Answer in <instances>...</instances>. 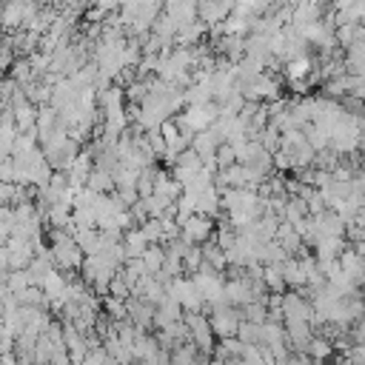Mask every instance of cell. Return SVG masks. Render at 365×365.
I'll return each instance as SVG.
<instances>
[{
  "label": "cell",
  "instance_id": "cell-3",
  "mask_svg": "<svg viewBox=\"0 0 365 365\" xmlns=\"http://www.w3.org/2000/svg\"><path fill=\"white\" fill-rule=\"evenodd\" d=\"M308 348H311V356H328L331 354V342H325V339H308Z\"/></svg>",
  "mask_w": 365,
  "mask_h": 365
},
{
  "label": "cell",
  "instance_id": "cell-4",
  "mask_svg": "<svg viewBox=\"0 0 365 365\" xmlns=\"http://www.w3.org/2000/svg\"><path fill=\"white\" fill-rule=\"evenodd\" d=\"M354 336H356V342H365V311L356 317V328H354Z\"/></svg>",
  "mask_w": 365,
  "mask_h": 365
},
{
  "label": "cell",
  "instance_id": "cell-2",
  "mask_svg": "<svg viewBox=\"0 0 365 365\" xmlns=\"http://www.w3.org/2000/svg\"><path fill=\"white\" fill-rule=\"evenodd\" d=\"M205 234H208V220H202V217L188 220V225H185V237L188 240H202Z\"/></svg>",
  "mask_w": 365,
  "mask_h": 365
},
{
  "label": "cell",
  "instance_id": "cell-1",
  "mask_svg": "<svg viewBox=\"0 0 365 365\" xmlns=\"http://www.w3.org/2000/svg\"><path fill=\"white\" fill-rule=\"evenodd\" d=\"M214 328H217L222 336L234 334V328H237V314H234V311H225V308H220V311L214 314Z\"/></svg>",
  "mask_w": 365,
  "mask_h": 365
}]
</instances>
